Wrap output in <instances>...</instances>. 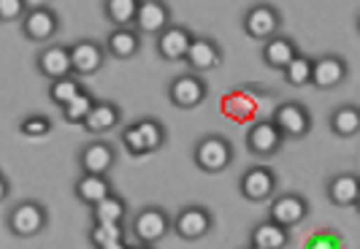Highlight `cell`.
I'll use <instances>...</instances> for the list:
<instances>
[{"label":"cell","instance_id":"obj_1","mask_svg":"<svg viewBox=\"0 0 360 249\" xmlns=\"http://www.w3.org/2000/svg\"><path fill=\"white\" fill-rule=\"evenodd\" d=\"M122 146L133 158H144L165 146V124L155 117H144L122 130Z\"/></svg>","mask_w":360,"mask_h":249},{"label":"cell","instance_id":"obj_2","mask_svg":"<svg viewBox=\"0 0 360 249\" xmlns=\"http://www.w3.org/2000/svg\"><path fill=\"white\" fill-rule=\"evenodd\" d=\"M49 225V212L38 200H19L11 212L6 214V228L17 238H36L46 231Z\"/></svg>","mask_w":360,"mask_h":249},{"label":"cell","instance_id":"obj_3","mask_svg":"<svg viewBox=\"0 0 360 249\" xmlns=\"http://www.w3.org/2000/svg\"><path fill=\"white\" fill-rule=\"evenodd\" d=\"M193 160L203 174H219L233 162V143L228 141L225 136H203L195 141L193 149Z\"/></svg>","mask_w":360,"mask_h":249},{"label":"cell","instance_id":"obj_4","mask_svg":"<svg viewBox=\"0 0 360 249\" xmlns=\"http://www.w3.org/2000/svg\"><path fill=\"white\" fill-rule=\"evenodd\" d=\"M130 233L141 244H158L171 233V217L162 206H144L133 217Z\"/></svg>","mask_w":360,"mask_h":249},{"label":"cell","instance_id":"obj_5","mask_svg":"<svg viewBox=\"0 0 360 249\" xmlns=\"http://www.w3.org/2000/svg\"><path fill=\"white\" fill-rule=\"evenodd\" d=\"M214 228V217L206 206H184L174 219H171V231L179 236L181 241H200L206 238Z\"/></svg>","mask_w":360,"mask_h":249},{"label":"cell","instance_id":"obj_6","mask_svg":"<svg viewBox=\"0 0 360 249\" xmlns=\"http://www.w3.org/2000/svg\"><path fill=\"white\" fill-rule=\"evenodd\" d=\"M209 95V84L198 73H179L168 84V101L176 108H198Z\"/></svg>","mask_w":360,"mask_h":249},{"label":"cell","instance_id":"obj_7","mask_svg":"<svg viewBox=\"0 0 360 249\" xmlns=\"http://www.w3.org/2000/svg\"><path fill=\"white\" fill-rule=\"evenodd\" d=\"M244 30L247 36L255 41H269V38L279 36V27H282V14L276 6L271 3H255L252 8L244 14Z\"/></svg>","mask_w":360,"mask_h":249},{"label":"cell","instance_id":"obj_8","mask_svg":"<svg viewBox=\"0 0 360 249\" xmlns=\"http://www.w3.org/2000/svg\"><path fill=\"white\" fill-rule=\"evenodd\" d=\"M19 27H22V36L27 38V41L44 44V41H52L57 36L60 17L49 6H33V8H27V14L19 22Z\"/></svg>","mask_w":360,"mask_h":249},{"label":"cell","instance_id":"obj_9","mask_svg":"<svg viewBox=\"0 0 360 249\" xmlns=\"http://www.w3.org/2000/svg\"><path fill=\"white\" fill-rule=\"evenodd\" d=\"M238 190H241V196L247 198V200L263 203V200L276 196V174L271 171L269 165H252V168H247L241 174Z\"/></svg>","mask_w":360,"mask_h":249},{"label":"cell","instance_id":"obj_10","mask_svg":"<svg viewBox=\"0 0 360 249\" xmlns=\"http://www.w3.org/2000/svg\"><path fill=\"white\" fill-rule=\"evenodd\" d=\"M307 217H309V203L307 198L298 196V193H282V196L274 198L269 206V219H274L276 225H282L288 231H292L295 225H301Z\"/></svg>","mask_w":360,"mask_h":249},{"label":"cell","instance_id":"obj_11","mask_svg":"<svg viewBox=\"0 0 360 249\" xmlns=\"http://www.w3.org/2000/svg\"><path fill=\"white\" fill-rule=\"evenodd\" d=\"M184 63H187L190 73H198V76L212 73L222 65V49H219V44H217L214 38L195 36L193 44H190V49H187Z\"/></svg>","mask_w":360,"mask_h":249},{"label":"cell","instance_id":"obj_12","mask_svg":"<svg viewBox=\"0 0 360 249\" xmlns=\"http://www.w3.org/2000/svg\"><path fill=\"white\" fill-rule=\"evenodd\" d=\"M68 49H71V65L76 76H92L106 65V46L92 38H79Z\"/></svg>","mask_w":360,"mask_h":249},{"label":"cell","instance_id":"obj_13","mask_svg":"<svg viewBox=\"0 0 360 249\" xmlns=\"http://www.w3.org/2000/svg\"><path fill=\"white\" fill-rule=\"evenodd\" d=\"M271 120L282 130L285 139H304V136H309V130H311V117H309L307 106H301L295 101L279 103Z\"/></svg>","mask_w":360,"mask_h":249},{"label":"cell","instance_id":"obj_14","mask_svg":"<svg viewBox=\"0 0 360 249\" xmlns=\"http://www.w3.org/2000/svg\"><path fill=\"white\" fill-rule=\"evenodd\" d=\"M117 165V149L108 141H90L79 152V168L82 174H95V177H108L111 168Z\"/></svg>","mask_w":360,"mask_h":249},{"label":"cell","instance_id":"obj_15","mask_svg":"<svg viewBox=\"0 0 360 249\" xmlns=\"http://www.w3.org/2000/svg\"><path fill=\"white\" fill-rule=\"evenodd\" d=\"M282 143H285V136L274 124V120H260V122L250 124V130H247V149L257 158L276 155L282 149Z\"/></svg>","mask_w":360,"mask_h":249},{"label":"cell","instance_id":"obj_16","mask_svg":"<svg viewBox=\"0 0 360 249\" xmlns=\"http://www.w3.org/2000/svg\"><path fill=\"white\" fill-rule=\"evenodd\" d=\"M36 68L44 79L57 82V79H65L73 73L71 65V49L63 46V44H49L36 54Z\"/></svg>","mask_w":360,"mask_h":249},{"label":"cell","instance_id":"obj_17","mask_svg":"<svg viewBox=\"0 0 360 249\" xmlns=\"http://www.w3.org/2000/svg\"><path fill=\"white\" fill-rule=\"evenodd\" d=\"M171 25V8L165 0H141L139 14H136V30L141 36H160L162 30Z\"/></svg>","mask_w":360,"mask_h":249},{"label":"cell","instance_id":"obj_18","mask_svg":"<svg viewBox=\"0 0 360 249\" xmlns=\"http://www.w3.org/2000/svg\"><path fill=\"white\" fill-rule=\"evenodd\" d=\"M193 38L195 36L184 25H168L158 36V41H155V49H158L160 60H165V63H179V60L187 57V49L193 44Z\"/></svg>","mask_w":360,"mask_h":249},{"label":"cell","instance_id":"obj_19","mask_svg":"<svg viewBox=\"0 0 360 249\" xmlns=\"http://www.w3.org/2000/svg\"><path fill=\"white\" fill-rule=\"evenodd\" d=\"M347 63L339 54H323L314 60V68H311V84L317 89H333L339 87L344 79H347Z\"/></svg>","mask_w":360,"mask_h":249},{"label":"cell","instance_id":"obj_20","mask_svg":"<svg viewBox=\"0 0 360 249\" xmlns=\"http://www.w3.org/2000/svg\"><path fill=\"white\" fill-rule=\"evenodd\" d=\"M141 38L136 27H114L106 38V54L114 60H133L141 52Z\"/></svg>","mask_w":360,"mask_h":249},{"label":"cell","instance_id":"obj_21","mask_svg":"<svg viewBox=\"0 0 360 249\" xmlns=\"http://www.w3.org/2000/svg\"><path fill=\"white\" fill-rule=\"evenodd\" d=\"M120 122H122V108L111 101H95V106L82 124L90 136H103L108 130H114Z\"/></svg>","mask_w":360,"mask_h":249},{"label":"cell","instance_id":"obj_22","mask_svg":"<svg viewBox=\"0 0 360 249\" xmlns=\"http://www.w3.org/2000/svg\"><path fill=\"white\" fill-rule=\"evenodd\" d=\"M295 54H298V49H295V41H292V38L274 36V38H269V41H263V52H260V57H263V63H266L269 68H274V71H285Z\"/></svg>","mask_w":360,"mask_h":249},{"label":"cell","instance_id":"obj_23","mask_svg":"<svg viewBox=\"0 0 360 249\" xmlns=\"http://www.w3.org/2000/svg\"><path fill=\"white\" fill-rule=\"evenodd\" d=\"M328 198H330L333 206H342V209L355 206L360 198V177H355V174H336L328 181Z\"/></svg>","mask_w":360,"mask_h":249},{"label":"cell","instance_id":"obj_24","mask_svg":"<svg viewBox=\"0 0 360 249\" xmlns=\"http://www.w3.org/2000/svg\"><path fill=\"white\" fill-rule=\"evenodd\" d=\"M250 244L257 249H285L290 244V231L276 225L274 219H263L250 233Z\"/></svg>","mask_w":360,"mask_h":249},{"label":"cell","instance_id":"obj_25","mask_svg":"<svg viewBox=\"0 0 360 249\" xmlns=\"http://www.w3.org/2000/svg\"><path fill=\"white\" fill-rule=\"evenodd\" d=\"M114 190H111V181L108 177H95V174H82V177L76 179V184H73V196L79 198L82 203H87V206H95L98 200H103L106 196H111Z\"/></svg>","mask_w":360,"mask_h":249},{"label":"cell","instance_id":"obj_26","mask_svg":"<svg viewBox=\"0 0 360 249\" xmlns=\"http://www.w3.org/2000/svg\"><path fill=\"white\" fill-rule=\"evenodd\" d=\"M330 130L339 136V139H352L360 133V108L352 103H344V106L333 108L330 114Z\"/></svg>","mask_w":360,"mask_h":249},{"label":"cell","instance_id":"obj_27","mask_svg":"<svg viewBox=\"0 0 360 249\" xmlns=\"http://www.w3.org/2000/svg\"><path fill=\"white\" fill-rule=\"evenodd\" d=\"M141 0H103V14L114 27H133Z\"/></svg>","mask_w":360,"mask_h":249},{"label":"cell","instance_id":"obj_28","mask_svg":"<svg viewBox=\"0 0 360 249\" xmlns=\"http://www.w3.org/2000/svg\"><path fill=\"white\" fill-rule=\"evenodd\" d=\"M127 214V203L122 196L111 193L103 200H98L92 206V222H122Z\"/></svg>","mask_w":360,"mask_h":249},{"label":"cell","instance_id":"obj_29","mask_svg":"<svg viewBox=\"0 0 360 249\" xmlns=\"http://www.w3.org/2000/svg\"><path fill=\"white\" fill-rule=\"evenodd\" d=\"M82 92H84V84L79 82V76H76V73H71V76L57 79V82L49 84V101H52L54 106L65 108L73 98H79Z\"/></svg>","mask_w":360,"mask_h":249},{"label":"cell","instance_id":"obj_30","mask_svg":"<svg viewBox=\"0 0 360 249\" xmlns=\"http://www.w3.org/2000/svg\"><path fill=\"white\" fill-rule=\"evenodd\" d=\"M87 238L95 249L108 247V244L125 241V228H122V222H92Z\"/></svg>","mask_w":360,"mask_h":249},{"label":"cell","instance_id":"obj_31","mask_svg":"<svg viewBox=\"0 0 360 249\" xmlns=\"http://www.w3.org/2000/svg\"><path fill=\"white\" fill-rule=\"evenodd\" d=\"M311 68H314V60L311 57L295 54L282 73H285L288 84H292V87H307V84H311Z\"/></svg>","mask_w":360,"mask_h":249},{"label":"cell","instance_id":"obj_32","mask_svg":"<svg viewBox=\"0 0 360 249\" xmlns=\"http://www.w3.org/2000/svg\"><path fill=\"white\" fill-rule=\"evenodd\" d=\"M92 106H95V98L84 89L79 98H73L71 103L63 108V120H65V122H73V124H82L84 120H87V114L92 111Z\"/></svg>","mask_w":360,"mask_h":249},{"label":"cell","instance_id":"obj_33","mask_svg":"<svg viewBox=\"0 0 360 249\" xmlns=\"http://www.w3.org/2000/svg\"><path fill=\"white\" fill-rule=\"evenodd\" d=\"M52 127L54 124L46 114H30V117H25V120L19 122V133H22L25 139H44V136L52 133Z\"/></svg>","mask_w":360,"mask_h":249},{"label":"cell","instance_id":"obj_34","mask_svg":"<svg viewBox=\"0 0 360 249\" xmlns=\"http://www.w3.org/2000/svg\"><path fill=\"white\" fill-rule=\"evenodd\" d=\"M27 14V0H0V22H22Z\"/></svg>","mask_w":360,"mask_h":249},{"label":"cell","instance_id":"obj_35","mask_svg":"<svg viewBox=\"0 0 360 249\" xmlns=\"http://www.w3.org/2000/svg\"><path fill=\"white\" fill-rule=\"evenodd\" d=\"M307 249H342V238L336 233H320L307 241Z\"/></svg>","mask_w":360,"mask_h":249},{"label":"cell","instance_id":"obj_36","mask_svg":"<svg viewBox=\"0 0 360 249\" xmlns=\"http://www.w3.org/2000/svg\"><path fill=\"white\" fill-rule=\"evenodd\" d=\"M8 190H11V181H8V179L0 174V203L8 198Z\"/></svg>","mask_w":360,"mask_h":249},{"label":"cell","instance_id":"obj_37","mask_svg":"<svg viewBox=\"0 0 360 249\" xmlns=\"http://www.w3.org/2000/svg\"><path fill=\"white\" fill-rule=\"evenodd\" d=\"M101 249H130L125 241H117V244H108V247H101Z\"/></svg>","mask_w":360,"mask_h":249},{"label":"cell","instance_id":"obj_38","mask_svg":"<svg viewBox=\"0 0 360 249\" xmlns=\"http://www.w3.org/2000/svg\"><path fill=\"white\" fill-rule=\"evenodd\" d=\"M130 249H155V244H141V241H136Z\"/></svg>","mask_w":360,"mask_h":249},{"label":"cell","instance_id":"obj_39","mask_svg":"<svg viewBox=\"0 0 360 249\" xmlns=\"http://www.w3.org/2000/svg\"><path fill=\"white\" fill-rule=\"evenodd\" d=\"M355 209H358V214H360V198H358V203H355Z\"/></svg>","mask_w":360,"mask_h":249},{"label":"cell","instance_id":"obj_40","mask_svg":"<svg viewBox=\"0 0 360 249\" xmlns=\"http://www.w3.org/2000/svg\"><path fill=\"white\" fill-rule=\"evenodd\" d=\"M244 249H257V247H252V244H250V247H244Z\"/></svg>","mask_w":360,"mask_h":249},{"label":"cell","instance_id":"obj_41","mask_svg":"<svg viewBox=\"0 0 360 249\" xmlns=\"http://www.w3.org/2000/svg\"><path fill=\"white\" fill-rule=\"evenodd\" d=\"M358 30H360V17H358Z\"/></svg>","mask_w":360,"mask_h":249}]
</instances>
